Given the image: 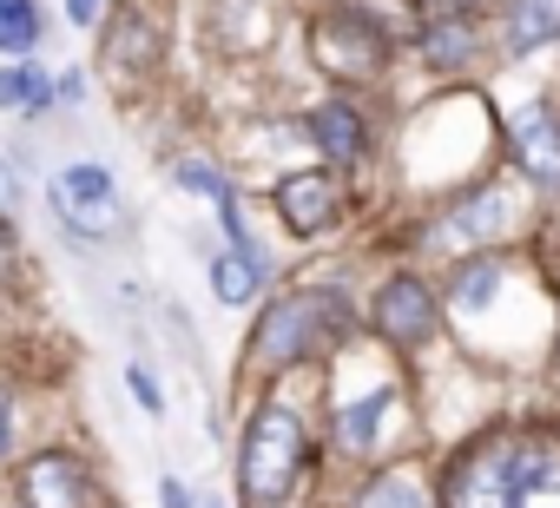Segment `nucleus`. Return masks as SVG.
I'll use <instances>...</instances> for the list:
<instances>
[{
	"mask_svg": "<svg viewBox=\"0 0 560 508\" xmlns=\"http://www.w3.org/2000/svg\"><path fill=\"white\" fill-rule=\"evenodd\" d=\"M553 475V455L521 436H488L462 462H448V508H527V495Z\"/></svg>",
	"mask_w": 560,
	"mask_h": 508,
	"instance_id": "1",
	"label": "nucleus"
},
{
	"mask_svg": "<svg viewBox=\"0 0 560 508\" xmlns=\"http://www.w3.org/2000/svg\"><path fill=\"white\" fill-rule=\"evenodd\" d=\"M350 324H357V311H350L343 291H298V298H277V304L264 311L257 337H250V363L284 370V363H298V357H311V350L350 337Z\"/></svg>",
	"mask_w": 560,
	"mask_h": 508,
	"instance_id": "2",
	"label": "nucleus"
},
{
	"mask_svg": "<svg viewBox=\"0 0 560 508\" xmlns=\"http://www.w3.org/2000/svg\"><path fill=\"white\" fill-rule=\"evenodd\" d=\"M304 475V416L291 403H264L250 423H244V449H237V488L257 501V508H277L291 501Z\"/></svg>",
	"mask_w": 560,
	"mask_h": 508,
	"instance_id": "3",
	"label": "nucleus"
},
{
	"mask_svg": "<svg viewBox=\"0 0 560 508\" xmlns=\"http://www.w3.org/2000/svg\"><path fill=\"white\" fill-rule=\"evenodd\" d=\"M311 60L337 80H370V73L389 67V34L363 8H324L311 21Z\"/></svg>",
	"mask_w": 560,
	"mask_h": 508,
	"instance_id": "4",
	"label": "nucleus"
},
{
	"mask_svg": "<svg viewBox=\"0 0 560 508\" xmlns=\"http://www.w3.org/2000/svg\"><path fill=\"white\" fill-rule=\"evenodd\" d=\"M54 211H60L67 224H80V231H93V238H119V231H126L119 185H113V172L93 165V159L54 172Z\"/></svg>",
	"mask_w": 560,
	"mask_h": 508,
	"instance_id": "5",
	"label": "nucleus"
},
{
	"mask_svg": "<svg viewBox=\"0 0 560 508\" xmlns=\"http://www.w3.org/2000/svg\"><path fill=\"white\" fill-rule=\"evenodd\" d=\"M376 331L389 337V344H402V350H416V344H429L435 337V324H442V311H435V291L422 285V278H389L383 291H376Z\"/></svg>",
	"mask_w": 560,
	"mask_h": 508,
	"instance_id": "6",
	"label": "nucleus"
},
{
	"mask_svg": "<svg viewBox=\"0 0 560 508\" xmlns=\"http://www.w3.org/2000/svg\"><path fill=\"white\" fill-rule=\"evenodd\" d=\"M21 501L27 508H93V475H86L80 455L47 449L21 469Z\"/></svg>",
	"mask_w": 560,
	"mask_h": 508,
	"instance_id": "7",
	"label": "nucleus"
},
{
	"mask_svg": "<svg viewBox=\"0 0 560 508\" xmlns=\"http://www.w3.org/2000/svg\"><path fill=\"white\" fill-rule=\"evenodd\" d=\"M337 211H343V185H337V172H291L284 185H277V218H284L298 238L330 231Z\"/></svg>",
	"mask_w": 560,
	"mask_h": 508,
	"instance_id": "8",
	"label": "nucleus"
},
{
	"mask_svg": "<svg viewBox=\"0 0 560 508\" xmlns=\"http://www.w3.org/2000/svg\"><path fill=\"white\" fill-rule=\"evenodd\" d=\"M508 146H514V159H521V172L534 178V185H560V119H553V106H540V100H527L514 119H508Z\"/></svg>",
	"mask_w": 560,
	"mask_h": 508,
	"instance_id": "9",
	"label": "nucleus"
},
{
	"mask_svg": "<svg viewBox=\"0 0 560 508\" xmlns=\"http://www.w3.org/2000/svg\"><path fill=\"white\" fill-rule=\"evenodd\" d=\"M508 218H514V192H508V185H481L475 198H462V205L429 231V244H435V251H448V244H488V238L508 231Z\"/></svg>",
	"mask_w": 560,
	"mask_h": 508,
	"instance_id": "10",
	"label": "nucleus"
},
{
	"mask_svg": "<svg viewBox=\"0 0 560 508\" xmlns=\"http://www.w3.org/2000/svg\"><path fill=\"white\" fill-rule=\"evenodd\" d=\"M152 60H159V27H152V14L132 0V8H119V21L106 34V67L132 73V67H152Z\"/></svg>",
	"mask_w": 560,
	"mask_h": 508,
	"instance_id": "11",
	"label": "nucleus"
},
{
	"mask_svg": "<svg viewBox=\"0 0 560 508\" xmlns=\"http://www.w3.org/2000/svg\"><path fill=\"white\" fill-rule=\"evenodd\" d=\"M560 41V0H508V54H540Z\"/></svg>",
	"mask_w": 560,
	"mask_h": 508,
	"instance_id": "12",
	"label": "nucleus"
},
{
	"mask_svg": "<svg viewBox=\"0 0 560 508\" xmlns=\"http://www.w3.org/2000/svg\"><path fill=\"white\" fill-rule=\"evenodd\" d=\"M311 139H317L337 165H357V159H363V113H357L350 100H330V106L311 113Z\"/></svg>",
	"mask_w": 560,
	"mask_h": 508,
	"instance_id": "13",
	"label": "nucleus"
},
{
	"mask_svg": "<svg viewBox=\"0 0 560 508\" xmlns=\"http://www.w3.org/2000/svg\"><path fill=\"white\" fill-rule=\"evenodd\" d=\"M422 54H429V67H468V60H475V27H468V14H442V21H429Z\"/></svg>",
	"mask_w": 560,
	"mask_h": 508,
	"instance_id": "14",
	"label": "nucleus"
},
{
	"mask_svg": "<svg viewBox=\"0 0 560 508\" xmlns=\"http://www.w3.org/2000/svg\"><path fill=\"white\" fill-rule=\"evenodd\" d=\"M396 396L389 390H370L363 403H350L343 416H337V449L343 455H363V449H376V423H383V409H389Z\"/></svg>",
	"mask_w": 560,
	"mask_h": 508,
	"instance_id": "15",
	"label": "nucleus"
},
{
	"mask_svg": "<svg viewBox=\"0 0 560 508\" xmlns=\"http://www.w3.org/2000/svg\"><path fill=\"white\" fill-rule=\"evenodd\" d=\"M40 47V8L34 0H0V54H34Z\"/></svg>",
	"mask_w": 560,
	"mask_h": 508,
	"instance_id": "16",
	"label": "nucleus"
},
{
	"mask_svg": "<svg viewBox=\"0 0 560 508\" xmlns=\"http://www.w3.org/2000/svg\"><path fill=\"white\" fill-rule=\"evenodd\" d=\"M494 291H501V265H494V258H468V265H455V311H481Z\"/></svg>",
	"mask_w": 560,
	"mask_h": 508,
	"instance_id": "17",
	"label": "nucleus"
},
{
	"mask_svg": "<svg viewBox=\"0 0 560 508\" xmlns=\"http://www.w3.org/2000/svg\"><path fill=\"white\" fill-rule=\"evenodd\" d=\"M257 272H250V258L244 251H224V258H211V291L224 298V304H244V298H257Z\"/></svg>",
	"mask_w": 560,
	"mask_h": 508,
	"instance_id": "18",
	"label": "nucleus"
},
{
	"mask_svg": "<svg viewBox=\"0 0 560 508\" xmlns=\"http://www.w3.org/2000/svg\"><path fill=\"white\" fill-rule=\"evenodd\" d=\"M357 508H429V495H422V482H416V475L389 469V475H376V482L363 488V501H357Z\"/></svg>",
	"mask_w": 560,
	"mask_h": 508,
	"instance_id": "19",
	"label": "nucleus"
},
{
	"mask_svg": "<svg viewBox=\"0 0 560 508\" xmlns=\"http://www.w3.org/2000/svg\"><path fill=\"white\" fill-rule=\"evenodd\" d=\"M47 100H54V86H47V73H40V67H8V73H0V106L47 113Z\"/></svg>",
	"mask_w": 560,
	"mask_h": 508,
	"instance_id": "20",
	"label": "nucleus"
},
{
	"mask_svg": "<svg viewBox=\"0 0 560 508\" xmlns=\"http://www.w3.org/2000/svg\"><path fill=\"white\" fill-rule=\"evenodd\" d=\"M178 185H185V192H205L211 205H218V198H231V178H224L211 159H178Z\"/></svg>",
	"mask_w": 560,
	"mask_h": 508,
	"instance_id": "21",
	"label": "nucleus"
},
{
	"mask_svg": "<svg viewBox=\"0 0 560 508\" xmlns=\"http://www.w3.org/2000/svg\"><path fill=\"white\" fill-rule=\"evenodd\" d=\"M126 383H132V396H139V409H145V416H159V409H165V390H159V377H152L145 363H132V370H126Z\"/></svg>",
	"mask_w": 560,
	"mask_h": 508,
	"instance_id": "22",
	"label": "nucleus"
},
{
	"mask_svg": "<svg viewBox=\"0 0 560 508\" xmlns=\"http://www.w3.org/2000/svg\"><path fill=\"white\" fill-rule=\"evenodd\" d=\"M159 501H165V508H198V501L185 495V482H178V475H159Z\"/></svg>",
	"mask_w": 560,
	"mask_h": 508,
	"instance_id": "23",
	"label": "nucleus"
},
{
	"mask_svg": "<svg viewBox=\"0 0 560 508\" xmlns=\"http://www.w3.org/2000/svg\"><path fill=\"white\" fill-rule=\"evenodd\" d=\"M67 21H73V27H93V21H100V0H67Z\"/></svg>",
	"mask_w": 560,
	"mask_h": 508,
	"instance_id": "24",
	"label": "nucleus"
},
{
	"mask_svg": "<svg viewBox=\"0 0 560 508\" xmlns=\"http://www.w3.org/2000/svg\"><path fill=\"white\" fill-rule=\"evenodd\" d=\"M0 205H21V178H14L8 159H0Z\"/></svg>",
	"mask_w": 560,
	"mask_h": 508,
	"instance_id": "25",
	"label": "nucleus"
},
{
	"mask_svg": "<svg viewBox=\"0 0 560 508\" xmlns=\"http://www.w3.org/2000/svg\"><path fill=\"white\" fill-rule=\"evenodd\" d=\"M8 278H14V231L0 224V285H8Z\"/></svg>",
	"mask_w": 560,
	"mask_h": 508,
	"instance_id": "26",
	"label": "nucleus"
},
{
	"mask_svg": "<svg viewBox=\"0 0 560 508\" xmlns=\"http://www.w3.org/2000/svg\"><path fill=\"white\" fill-rule=\"evenodd\" d=\"M0 449H8V390H0Z\"/></svg>",
	"mask_w": 560,
	"mask_h": 508,
	"instance_id": "27",
	"label": "nucleus"
},
{
	"mask_svg": "<svg viewBox=\"0 0 560 508\" xmlns=\"http://www.w3.org/2000/svg\"><path fill=\"white\" fill-rule=\"evenodd\" d=\"M553 383H560V350H553Z\"/></svg>",
	"mask_w": 560,
	"mask_h": 508,
	"instance_id": "28",
	"label": "nucleus"
}]
</instances>
